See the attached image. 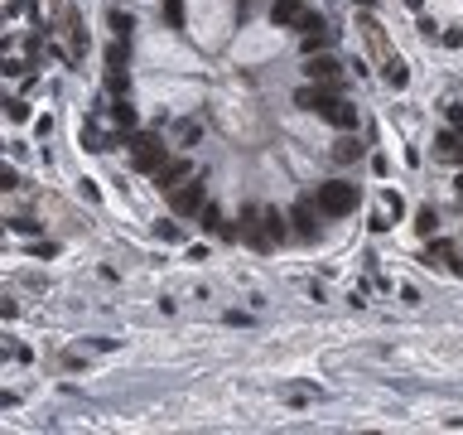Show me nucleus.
Masks as SVG:
<instances>
[{
	"mask_svg": "<svg viewBox=\"0 0 463 435\" xmlns=\"http://www.w3.org/2000/svg\"><path fill=\"white\" fill-rule=\"evenodd\" d=\"M106 29H111V34H116V39H126V34H131V29H135V19H131V15H126V10H111V15H106Z\"/></svg>",
	"mask_w": 463,
	"mask_h": 435,
	"instance_id": "nucleus-12",
	"label": "nucleus"
},
{
	"mask_svg": "<svg viewBox=\"0 0 463 435\" xmlns=\"http://www.w3.org/2000/svg\"><path fill=\"white\" fill-rule=\"evenodd\" d=\"M169 208H174L179 218H193L198 208H208V189H203L198 179H184V184L169 194Z\"/></svg>",
	"mask_w": 463,
	"mask_h": 435,
	"instance_id": "nucleus-3",
	"label": "nucleus"
},
{
	"mask_svg": "<svg viewBox=\"0 0 463 435\" xmlns=\"http://www.w3.org/2000/svg\"><path fill=\"white\" fill-rule=\"evenodd\" d=\"M319 213H323V208H319V204H309V199H304V204H294V208H289L294 232H299V237H314V232H319Z\"/></svg>",
	"mask_w": 463,
	"mask_h": 435,
	"instance_id": "nucleus-7",
	"label": "nucleus"
},
{
	"mask_svg": "<svg viewBox=\"0 0 463 435\" xmlns=\"http://www.w3.org/2000/svg\"><path fill=\"white\" fill-rule=\"evenodd\" d=\"M343 68H338V58L333 54H304V78L309 83H333Z\"/></svg>",
	"mask_w": 463,
	"mask_h": 435,
	"instance_id": "nucleus-5",
	"label": "nucleus"
},
{
	"mask_svg": "<svg viewBox=\"0 0 463 435\" xmlns=\"http://www.w3.org/2000/svg\"><path fill=\"white\" fill-rule=\"evenodd\" d=\"M435 227H439V218H435V208H420V213H415V232H420V237H430Z\"/></svg>",
	"mask_w": 463,
	"mask_h": 435,
	"instance_id": "nucleus-16",
	"label": "nucleus"
},
{
	"mask_svg": "<svg viewBox=\"0 0 463 435\" xmlns=\"http://www.w3.org/2000/svg\"><path fill=\"white\" fill-rule=\"evenodd\" d=\"M439 155H454V145H459V126H449V131H439Z\"/></svg>",
	"mask_w": 463,
	"mask_h": 435,
	"instance_id": "nucleus-18",
	"label": "nucleus"
},
{
	"mask_svg": "<svg viewBox=\"0 0 463 435\" xmlns=\"http://www.w3.org/2000/svg\"><path fill=\"white\" fill-rule=\"evenodd\" d=\"M165 160H169V150H165L160 136H135V140H131V165H135V170H150V174H155Z\"/></svg>",
	"mask_w": 463,
	"mask_h": 435,
	"instance_id": "nucleus-2",
	"label": "nucleus"
},
{
	"mask_svg": "<svg viewBox=\"0 0 463 435\" xmlns=\"http://www.w3.org/2000/svg\"><path fill=\"white\" fill-rule=\"evenodd\" d=\"M333 102H338V92H333L328 83H309V88H299V92H294V107L314 111V116H323Z\"/></svg>",
	"mask_w": 463,
	"mask_h": 435,
	"instance_id": "nucleus-4",
	"label": "nucleus"
},
{
	"mask_svg": "<svg viewBox=\"0 0 463 435\" xmlns=\"http://www.w3.org/2000/svg\"><path fill=\"white\" fill-rule=\"evenodd\" d=\"M333 160H338V165H353V160H362V140H357V136H343V140L333 145Z\"/></svg>",
	"mask_w": 463,
	"mask_h": 435,
	"instance_id": "nucleus-10",
	"label": "nucleus"
},
{
	"mask_svg": "<svg viewBox=\"0 0 463 435\" xmlns=\"http://www.w3.org/2000/svg\"><path fill=\"white\" fill-rule=\"evenodd\" d=\"M357 5H371V0H357Z\"/></svg>",
	"mask_w": 463,
	"mask_h": 435,
	"instance_id": "nucleus-25",
	"label": "nucleus"
},
{
	"mask_svg": "<svg viewBox=\"0 0 463 435\" xmlns=\"http://www.w3.org/2000/svg\"><path fill=\"white\" fill-rule=\"evenodd\" d=\"M304 15H309V10H304L299 0H276V5H271V19H276V24H304Z\"/></svg>",
	"mask_w": 463,
	"mask_h": 435,
	"instance_id": "nucleus-8",
	"label": "nucleus"
},
{
	"mask_svg": "<svg viewBox=\"0 0 463 435\" xmlns=\"http://www.w3.org/2000/svg\"><path fill=\"white\" fill-rule=\"evenodd\" d=\"M160 15L169 29H184V0H160Z\"/></svg>",
	"mask_w": 463,
	"mask_h": 435,
	"instance_id": "nucleus-13",
	"label": "nucleus"
},
{
	"mask_svg": "<svg viewBox=\"0 0 463 435\" xmlns=\"http://www.w3.org/2000/svg\"><path fill=\"white\" fill-rule=\"evenodd\" d=\"M386 213H391V218H401V213H405V204H401L396 194H386Z\"/></svg>",
	"mask_w": 463,
	"mask_h": 435,
	"instance_id": "nucleus-23",
	"label": "nucleus"
},
{
	"mask_svg": "<svg viewBox=\"0 0 463 435\" xmlns=\"http://www.w3.org/2000/svg\"><path fill=\"white\" fill-rule=\"evenodd\" d=\"M188 174H193V165H188V160H165V165L155 170V184H160L165 194H174V189H179V184L188 179Z\"/></svg>",
	"mask_w": 463,
	"mask_h": 435,
	"instance_id": "nucleus-6",
	"label": "nucleus"
},
{
	"mask_svg": "<svg viewBox=\"0 0 463 435\" xmlns=\"http://www.w3.org/2000/svg\"><path fill=\"white\" fill-rule=\"evenodd\" d=\"M5 111H10V121H29V102H24V97L5 102Z\"/></svg>",
	"mask_w": 463,
	"mask_h": 435,
	"instance_id": "nucleus-20",
	"label": "nucleus"
},
{
	"mask_svg": "<svg viewBox=\"0 0 463 435\" xmlns=\"http://www.w3.org/2000/svg\"><path fill=\"white\" fill-rule=\"evenodd\" d=\"M314 204L323 208V218H348L353 208H357V189H353V184H343V179H328V184H319Z\"/></svg>",
	"mask_w": 463,
	"mask_h": 435,
	"instance_id": "nucleus-1",
	"label": "nucleus"
},
{
	"mask_svg": "<svg viewBox=\"0 0 463 435\" xmlns=\"http://www.w3.org/2000/svg\"><path fill=\"white\" fill-rule=\"evenodd\" d=\"M111 121H116L121 131H131V126H135V111L126 107V102H116V107H111Z\"/></svg>",
	"mask_w": 463,
	"mask_h": 435,
	"instance_id": "nucleus-17",
	"label": "nucleus"
},
{
	"mask_svg": "<svg viewBox=\"0 0 463 435\" xmlns=\"http://www.w3.org/2000/svg\"><path fill=\"white\" fill-rule=\"evenodd\" d=\"M198 131H203L198 121H179V145H188V140H198Z\"/></svg>",
	"mask_w": 463,
	"mask_h": 435,
	"instance_id": "nucleus-21",
	"label": "nucleus"
},
{
	"mask_svg": "<svg viewBox=\"0 0 463 435\" xmlns=\"http://www.w3.org/2000/svg\"><path fill=\"white\" fill-rule=\"evenodd\" d=\"M323 121H333L338 131H357V111L348 107V102H333V107L323 111Z\"/></svg>",
	"mask_w": 463,
	"mask_h": 435,
	"instance_id": "nucleus-9",
	"label": "nucleus"
},
{
	"mask_svg": "<svg viewBox=\"0 0 463 435\" xmlns=\"http://www.w3.org/2000/svg\"><path fill=\"white\" fill-rule=\"evenodd\" d=\"M323 44H328V29H323V24H319V29H304V39H299V49H304V54H319Z\"/></svg>",
	"mask_w": 463,
	"mask_h": 435,
	"instance_id": "nucleus-14",
	"label": "nucleus"
},
{
	"mask_svg": "<svg viewBox=\"0 0 463 435\" xmlns=\"http://www.w3.org/2000/svg\"><path fill=\"white\" fill-rule=\"evenodd\" d=\"M381 73H386V83H391V88H405V83H410V73H405V63H401V58H391V54H386V63H381Z\"/></svg>",
	"mask_w": 463,
	"mask_h": 435,
	"instance_id": "nucleus-11",
	"label": "nucleus"
},
{
	"mask_svg": "<svg viewBox=\"0 0 463 435\" xmlns=\"http://www.w3.org/2000/svg\"><path fill=\"white\" fill-rule=\"evenodd\" d=\"M83 145H87V150H96V155H101V150H111V140H106V136H101V131H96L92 121H87V126H83Z\"/></svg>",
	"mask_w": 463,
	"mask_h": 435,
	"instance_id": "nucleus-15",
	"label": "nucleus"
},
{
	"mask_svg": "<svg viewBox=\"0 0 463 435\" xmlns=\"http://www.w3.org/2000/svg\"><path fill=\"white\" fill-rule=\"evenodd\" d=\"M420 34H425V39H435V34H439V24H435L430 15H420Z\"/></svg>",
	"mask_w": 463,
	"mask_h": 435,
	"instance_id": "nucleus-22",
	"label": "nucleus"
},
{
	"mask_svg": "<svg viewBox=\"0 0 463 435\" xmlns=\"http://www.w3.org/2000/svg\"><path fill=\"white\" fill-rule=\"evenodd\" d=\"M126 63V39H116L111 49H106V68H121Z\"/></svg>",
	"mask_w": 463,
	"mask_h": 435,
	"instance_id": "nucleus-19",
	"label": "nucleus"
},
{
	"mask_svg": "<svg viewBox=\"0 0 463 435\" xmlns=\"http://www.w3.org/2000/svg\"><path fill=\"white\" fill-rule=\"evenodd\" d=\"M405 5H410V10H420V5H425V0H405Z\"/></svg>",
	"mask_w": 463,
	"mask_h": 435,
	"instance_id": "nucleus-24",
	"label": "nucleus"
}]
</instances>
